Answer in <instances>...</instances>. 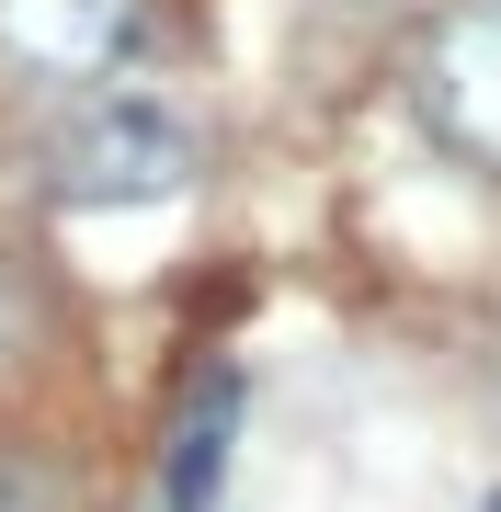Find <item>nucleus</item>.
Wrapping results in <instances>:
<instances>
[{
	"label": "nucleus",
	"instance_id": "obj_5",
	"mask_svg": "<svg viewBox=\"0 0 501 512\" xmlns=\"http://www.w3.org/2000/svg\"><path fill=\"white\" fill-rule=\"evenodd\" d=\"M0 512H57V478L46 467H0Z\"/></svg>",
	"mask_w": 501,
	"mask_h": 512
},
{
	"label": "nucleus",
	"instance_id": "obj_6",
	"mask_svg": "<svg viewBox=\"0 0 501 512\" xmlns=\"http://www.w3.org/2000/svg\"><path fill=\"white\" fill-rule=\"evenodd\" d=\"M490 512H501V490H490Z\"/></svg>",
	"mask_w": 501,
	"mask_h": 512
},
{
	"label": "nucleus",
	"instance_id": "obj_2",
	"mask_svg": "<svg viewBox=\"0 0 501 512\" xmlns=\"http://www.w3.org/2000/svg\"><path fill=\"white\" fill-rule=\"evenodd\" d=\"M410 92H422V126L456 160L501 171V0H456L433 23L422 57H410Z\"/></svg>",
	"mask_w": 501,
	"mask_h": 512
},
{
	"label": "nucleus",
	"instance_id": "obj_3",
	"mask_svg": "<svg viewBox=\"0 0 501 512\" xmlns=\"http://www.w3.org/2000/svg\"><path fill=\"white\" fill-rule=\"evenodd\" d=\"M228 444H240V376H194V399L160 433V512H217L228 490Z\"/></svg>",
	"mask_w": 501,
	"mask_h": 512
},
{
	"label": "nucleus",
	"instance_id": "obj_1",
	"mask_svg": "<svg viewBox=\"0 0 501 512\" xmlns=\"http://www.w3.org/2000/svg\"><path fill=\"white\" fill-rule=\"evenodd\" d=\"M205 171V137L160 92H80L46 126V194L57 205H171Z\"/></svg>",
	"mask_w": 501,
	"mask_h": 512
},
{
	"label": "nucleus",
	"instance_id": "obj_4",
	"mask_svg": "<svg viewBox=\"0 0 501 512\" xmlns=\"http://www.w3.org/2000/svg\"><path fill=\"white\" fill-rule=\"evenodd\" d=\"M126 23H137V0H0V46L23 69H57V80L103 69L126 46Z\"/></svg>",
	"mask_w": 501,
	"mask_h": 512
}]
</instances>
